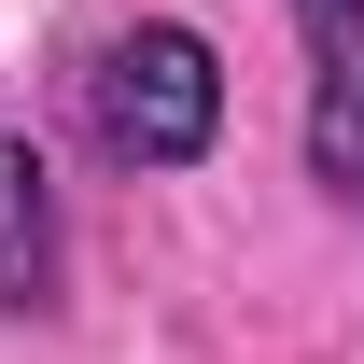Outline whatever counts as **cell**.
<instances>
[{"mask_svg":"<svg viewBox=\"0 0 364 364\" xmlns=\"http://www.w3.org/2000/svg\"><path fill=\"white\" fill-rule=\"evenodd\" d=\"M294 43H309V168L364 225V0H294Z\"/></svg>","mask_w":364,"mask_h":364,"instance_id":"obj_2","label":"cell"},{"mask_svg":"<svg viewBox=\"0 0 364 364\" xmlns=\"http://www.w3.org/2000/svg\"><path fill=\"white\" fill-rule=\"evenodd\" d=\"M0 309H56V168L0 140Z\"/></svg>","mask_w":364,"mask_h":364,"instance_id":"obj_3","label":"cell"},{"mask_svg":"<svg viewBox=\"0 0 364 364\" xmlns=\"http://www.w3.org/2000/svg\"><path fill=\"white\" fill-rule=\"evenodd\" d=\"M85 127L112 168H196L210 154V127H225V70H210V43L182 28V14H154V28H127V43H98L85 70Z\"/></svg>","mask_w":364,"mask_h":364,"instance_id":"obj_1","label":"cell"}]
</instances>
